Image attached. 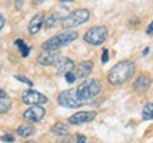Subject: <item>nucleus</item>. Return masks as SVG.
<instances>
[{
    "mask_svg": "<svg viewBox=\"0 0 153 143\" xmlns=\"http://www.w3.org/2000/svg\"><path fill=\"white\" fill-rule=\"evenodd\" d=\"M133 72H135V62L120 61L108 72V81L112 85H122L133 75Z\"/></svg>",
    "mask_w": 153,
    "mask_h": 143,
    "instance_id": "1",
    "label": "nucleus"
},
{
    "mask_svg": "<svg viewBox=\"0 0 153 143\" xmlns=\"http://www.w3.org/2000/svg\"><path fill=\"white\" fill-rule=\"evenodd\" d=\"M76 37H78L76 31H64V33L57 34L50 40H47L45 43H43V48L45 51H55V50L72 43L74 40H76Z\"/></svg>",
    "mask_w": 153,
    "mask_h": 143,
    "instance_id": "2",
    "label": "nucleus"
},
{
    "mask_svg": "<svg viewBox=\"0 0 153 143\" xmlns=\"http://www.w3.org/2000/svg\"><path fill=\"white\" fill-rule=\"evenodd\" d=\"M99 92H101V82L98 79H88L76 88V94H78L82 102H87V101L97 98Z\"/></svg>",
    "mask_w": 153,
    "mask_h": 143,
    "instance_id": "3",
    "label": "nucleus"
},
{
    "mask_svg": "<svg viewBox=\"0 0 153 143\" xmlns=\"http://www.w3.org/2000/svg\"><path fill=\"white\" fill-rule=\"evenodd\" d=\"M91 13L88 9H76L72 13H70L68 16H65L62 19V27L64 28H71L76 27L79 24H84L85 21L89 20Z\"/></svg>",
    "mask_w": 153,
    "mask_h": 143,
    "instance_id": "4",
    "label": "nucleus"
},
{
    "mask_svg": "<svg viewBox=\"0 0 153 143\" xmlns=\"http://www.w3.org/2000/svg\"><path fill=\"white\" fill-rule=\"evenodd\" d=\"M108 37V30L104 26H95V27L89 28L85 36H84V40L85 43L91 45H101Z\"/></svg>",
    "mask_w": 153,
    "mask_h": 143,
    "instance_id": "5",
    "label": "nucleus"
},
{
    "mask_svg": "<svg viewBox=\"0 0 153 143\" xmlns=\"http://www.w3.org/2000/svg\"><path fill=\"white\" fill-rule=\"evenodd\" d=\"M58 104L61 106H65V108H79L84 102L79 99V96L76 94V89H67L60 94Z\"/></svg>",
    "mask_w": 153,
    "mask_h": 143,
    "instance_id": "6",
    "label": "nucleus"
},
{
    "mask_svg": "<svg viewBox=\"0 0 153 143\" xmlns=\"http://www.w3.org/2000/svg\"><path fill=\"white\" fill-rule=\"evenodd\" d=\"M23 102L27 105H33V106H41L43 104H45L48 99L47 96H44L43 94H40L37 91H33V89H27L23 92Z\"/></svg>",
    "mask_w": 153,
    "mask_h": 143,
    "instance_id": "7",
    "label": "nucleus"
},
{
    "mask_svg": "<svg viewBox=\"0 0 153 143\" xmlns=\"http://www.w3.org/2000/svg\"><path fill=\"white\" fill-rule=\"evenodd\" d=\"M95 116H97V112H94V110H81V112H76V113L70 116L68 123H70V125H82V123H88V122L94 121Z\"/></svg>",
    "mask_w": 153,
    "mask_h": 143,
    "instance_id": "8",
    "label": "nucleus"
},
{
    "mask_svg": "<svg viewBox=\"0 0 153 143\" xmlns=\"http://www.w3.org/2000/svg\"><path fill=\"white\" fill-rule=\"evenodd\" d=\"M55 71L58 75H67V74H71V71L75 68V64L71 58H67V57H60L58 60L55 61Z\"/></svg>",
    "mask_w": 153,
    "mask_h": 143,
    "instance_id": "9",
    "label": "nucleus"
},
{
    "mask_svg": "<svg viewBox=\"0 0 153 143\" xmlns=\"http://www.w3.org/2000/svg\"><path fill=\"white\" fill-rule=\"evenodd\" d=\"M45 115V109L43 106H31L28 108L24 113H23V118L28 122V123H37L44 118Z\"/></svg>",
    "mask_w": 153,
    "mask_h": 143,
    "instance_id": "10",
    "label": "nucleus"
},
{
    "mask_svg": "<svg viewBox=\"0 0 153 143\" xmlns=\"http://www.w3.org/2000/svg\"><path fill=\"white\" fill-rule=\"evenodd\" d=\"M57 60H58V51H43V53L37 57L38 64H41V65L55 64Z\"/></svg>",
    "mask_w": 153,
    "mask_h": 143,
    "instance_id": "11",
    "label": "nucleus"
},
{
    "mask_svg": "<svg viewBox=\"0 0 153 143\" xmlns=\"http://www.w3.org/2000/svg\"><path fill=\"white\" fill-rule=\"evenodd\" d=\"M92 61H82L76 65V70H75V78H85L88 77L91 71H92Z\"/></svg>",
    "mask_w": 153,
    "mask_h": 143,
    "instance_id": "12",
    "label": "nucleus"
},
{
    "mask_svg": "<svg viewBox=\"0 0 153 143\" xmlns=\"http://www.w3.org/2000/svg\"><path fill=\"white\" fill-rule=\"evenodd\" d=\"M45 21V17L43 13H38L31 19V21L28 23V33L30 34H36L40 31V28L43 27V23Z\"/></svg>",
    "mask_w": 153,
    "mask_h": 143,
    "instance_id": "13",
    "label": "nucleus"
},
{
    "mask_svg": "<svg viewBox=\"0 0 153 143\" xmlns=\"http://www.w3.org/2000/svg\"><path fill=\"white\" fill-rule=\"evenodd\" d=\"M150 78L148 77V75H145V74H142L140 77H137V79L133 82V88L136 89V91H146V89L149 88V85H150Z\"/></svg>",
    "mask_w": 153,
    "mask_h": 143,
    "instance_id": "14",
    "label": "nucleus"
},
{
    "mask_svg": "<svg viewBox=\"0 0 153 143\" xmlns=\"http://www.w3.org/2000/svg\"><path fill=\"white\" fill-rule=\"evenodd\" d=\"M51 133L57 135V136H64L68 133V125L65 122H57L54 126L51 127Z\"/></svg>",
    "mask_w": 153,
    "mask_h": 143,
    "instance_id": "15",
    "label": "nucleus"
},
{
    "mask_svg": "<svg viewBox=\"0 0 153 143\" xmlns=\"http://www.w3.org/2000/svg\"><path fill=\"white\" fill-rule=\"evenodd\" d=\"M36 133V129L33 126H27V125H22V126L17 127V135L22 136V138H28Z\"/></svg>",
    "mask_w": 153,
    "mask_h": 143,
    "instance_id": "16",
    "label": "nucleus"
},
{
    "mask_svg": "<svg viewBox=\"0 0 153 143\" xmlns=\"http://www.w3.org/2000/svg\"><path fill=\"white\" fill-rule=\"evenodd\" d=\"M142 118L145 121L153 119V104L145 105V108H143V110H142Z\"/></svg>",
    "mask_w": 153,
    "mask_h": 143,
    "instance_id": "17",
    "label": "nucleus"
},
{
    "mask_svg": "<svg viewBox=\"0 0 153 143\" xmlns=\"http://www.w3.org/2000/svg\"><path fill=\"white\" fill-rule=\"evenodd\" d=\"M11 106V101L9 98H0V115H3L6 112H9Z\"/></svg>",
    "mask_w": 153,
    "mask_h": 143,
    "instance_id": "18",
    "label": "nucleus"
},
{
    "mask_svg": "<svg viewBox=\"0 0 153 143\" xmlns=\"http://www.w3.org/2000/svg\"><path fill=\"white\" fill-rule=\"evenodd\" d=\"M16 45L19 47V48H20L23 57H27L28 53H30V47H28V45H26V43H24L22 39H17L16 40Z\"/></svg>",
    "mask_w": 153,
    "mask_h": 143,
    "instance_id": "19",
    "label": "nucleus"
},
{
    "mask_svg": "<svg viewBox=\"0 0 153 143\" xmlns=\"http://www.w3.org/2000/svg\"><path fill=\"white\" fill-rule=\"evenodd\" d=\"M57 21H58V16H57V14H51L50 17H47L45 26H47V28H51L53 26H55V24H57Z\"/></svg>",
    "mask_w": 153,
    "mask_h": 143,
    "instance_id": "20",
    "label": "nucleus"
},
{
    "mask_svg": "<svg viewBox=\"0 0 153 143\" xmlns=\"http://www.w3.org/2000/svg\"><path fill=\"white\" fill-rule=\"evenodd\" d=\"M14 78L19 79V81H22V82H24V84H27L28 87H33V81L28 79V78H26L24 75H14Z\"/></svg>",
    "mask_w": 153,
    "mask_h": 143,
    "instance_id": "21",
    "label": "nucleus"
},
{
    "mask_svg": "<svg viewBox=\"0 0 153 143\" xmlns=\"http://www.w3.org/2000/svg\"><path fill=\"white\" fill-rule=\"evenodd\" d=\"M109 60V55H108V50H104L102 51V57H101V61H102V64H106Z\"/></svg>",
    "mask_w": 153,
    "mask_h": 143,
    "instance_id": "22",
    "label": "nucleus"
},
{
    "mask_svg": "<svg viewBox=\"0 0 153 143\" xmlns=\"http://www.w3.org/2000/svg\"><path fill=\"white\" fill-rule=\"evenodd\" d=\"M1 142H14V138L11 135H3L1 136Z\"/></svg>",
    "mask_w": 153,
    "mask_h": 143,
    "instance_id": "23",
    "label": "nucleus"
},
{
    "mask_svg": "<svg viewBox=\"0 0 153 143\" xmlns=\"http://www.w3.org/2000/svg\"><path fill=\"white\" fill-rule=\"evenodd\" d=\"M65 78H67V81H68L70 84H72L76 79V78H75V74H67Z\"/></svg>",
    "mask_w": 153,
    "mask_h": 143,
    "instance_id": "24",
    "label": "nucleus"
},
{
    "mask_svg": "<svg viewBox=\"0 0 153 143\" xmlns=\"http://www.w3.org/2000/svg\"><path fill=\"white\" fill-rule=\"evenodd\" d=\"M76 143H87V138L84 135H78L76 136Z\"/></svg>",
    "mask_w": 153,
    "mask_h": 143,
    "instance_id": "25",
    "label": "nucleus"
},
{
    "mask_svg": "<svg viewBox=\"0 0 153 143\" xmlns=\"http://www.w3.org/2000/svg\"><path fill=\"white\" fill-rule=\"evenodd\" d=\"M146 33L150 34V36H153V21L148 26V28H146Z\"/></svg>",
    "mask_w": 153,
    "mask_h": 143,
    "instance_id": "26",
    "label": "nucleus"
},
{
    "mask_svg": "<svg viewBox=\"0 0 153 143\" xmlns=\"http://www.w3.org/2000/svg\"><path fill=\"white\" fill-rule=\"evenodd\" d=\"M3 26H4V17L0 14V30L3 28Z\"/></svg>",
    "mask_w": 153,
    "mask_h": 143,
    "instance_id": "27",
    "label": "nucleus"
},
{
    "mask_svg": "<svg viewBox=\"0 0 153 143\" xmlns=\"http://www.w3.org/2000/svg\"><path fill=\"white\" fill-rule=\"evenodd\" d=\"M0 98H7V95H6V92L3 89H0Z\"/></svg>",
    "mask_w": 153,
    "mask_h": 143,
    "instance_id": "28",
    "label": "nucleus"
},
{
    "mask_svg": "<svg viewBox=\"0 0 153 143\" xmlns=\"http://www.w3.org/2000/svg\"><path fill=\"white\" fill-rule=\"evenodd\" d=\"M148 53H149V48H145V50H143V55H148Z\"/></svg>",
    "mask_w": 153,
    "mask_h": 143,
    "instance_id": "29",
    "label": "nucleus"
},
{
    "mask_svg": "<svg viewBox=\"0 0 153 143\" xmlns=\"http://www.w3.org/2000/svg\"><path fill=\"white\" fill-rule=\"evenodd\" d=\"M26 143H38V142H26Z\"/></svg>",
    "mask_w": 153,
    "mask_h": 143,
    "instance_id": "30",
    "label": "nucleus"
},
{
    "mask_svg": "<svg viewBox=\"0 0 153 143\" xmlns=\"http://www.w3.org/2000/svg\"><path fill=\"white\" fill-rule=\"evenodd\" d=\"M0 70H1V65H0Z\"/></svg>",
    "mask_w": 153,
    "mask_h": 143,
    "instance_id": "31",
    "label": "nucleus"
}]
</instances>
